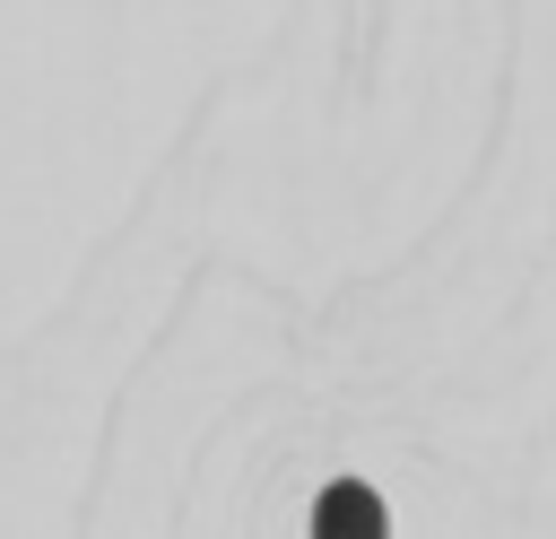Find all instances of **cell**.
I'll return each instance as SVG.
<instances>
[{
    "label": "cell",
    "mask_w": 556,
    "mask_h": 539,
    "mask_svg": "<svg viewBox=\"0 0 556 539\" xmlns=\"http://www.w3.org/2000/svg\"><path fill=\"white\" fill-rule=\"evenodd\" d=\"M313 539H382V504L365 487H330L313 513Z\"/></svg>",
    "instance_id": "obj_1"
}]
</instances>
